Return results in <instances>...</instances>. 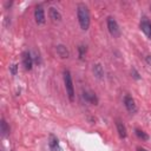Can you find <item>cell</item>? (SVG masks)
Masks as SVG:
<instances>
[{
  "label": "cell",
  "instance_id": "8fae6325",
  "mask_svg": "<svg viewBox=\"0 0 151 151\" xmlns=\"http://www.w3.org/2000/svg\"><path fill=\"white\" fill-rule=\"evenodd\" d=\"M92 71H93V74L96 76V78H98V79L104 78V68L100 64H94L92 67Z\"/></svg>",
  "mask_w": 151,
  "mask_h": 151
},
{
  "label": "cell",
  "instance_id": "8992f818",
  "mask_svg": "<svg viewBox=\"0 0 151 151\" xmlns=\"http://www.w3.org/2000/svg\"><path fill=\"white\" fill-rule=\"evenodd\" d=\"M34 18H35V21H37L38 25L45 24L46 19H45V11H44L42 6L38 5V6L35 7V9H34Z\"/></svg>",
  "mask_w": 151,
  "mask_h": 151
},
{
  "label": "cell",
  "instance_id": "2e32d148",
  "mask_svg": "<svg viewBox=\"0 0 151 151\" xmlns=\"http://www.w3.org/2000/svg\"><path fill=\"white\" fill-rule=\"evenodd\" d=\"M78 50H79V58L81 59L83 55H84V53H85V51H86V47L85 46H79Z\"/></svg>",
  "mask_w": 151,
  "mask_h": 151
},
{
  "label": "cell",
  "instance_id": "30bf717a",
  "mask_svg": "<svg viewBox=\"0 0 151 151\" xmlns=\"http://www.w3.org/2000/svg\"><path fill=\"white\" fill-rule=\"evenodd\" d=\"M55 51H57V54H58L60 58H63V59L68 58V55H70L68 50H67L66 46H64V45H58V46L55 47Z\"/></svg>",
  "mask_w": 151,
  "mask_h": 151
},
{
  "label": "cell",
  "instance_id": "9a60e30c",
  "mask_svg": "<svg viewBox=\"0 0 151 151\" xmlns=\"http://www.w3.org/2000/svg\"><path fill=\"white\" fill-rule=\"evenodd\" d=\"M134 132H136V136H137L138 138H140V139H143V140H147V139H149V136H147L144 131H142V130H139V129H136Z\"/></svg>",
  "mask_w": 151,
  "mask_h": 151
},
{
  "label": "cell",
  "instance_id": "9c48e42d",
  "mask_svg": "<svg viewBox=\"0 0 151 151\" xmlns=\"http://www.w3.org/2000/svg\"><path fill=\"white\" fill-rule=\"evenodd\" d=\"M48 146L52 151H61L60 146H59V140L54 134H50L48 137Z\"/></svg>",
  "mask_w": 151,
  "mask_h": 151
},
{
  "label": "cell",
  "instance_id": "3957f363",
  "mask_svg": "<svg viewBox=\"0 0 151 151\" xmlns=\"http://www.w3.org/2000/svg\"><path fill=\"white\" fill-rule=\"evenodd\" d=\"M106 22H107V28H109V32L111 33V35H113V37H119V34H120V28H119L118 22L114 20V18L109 17L107 20H106Z\"/></svg>",
  "mask_w": 151,
  "mask_h": 151
},
{
  "label": "cell",
  "instance_id": "5bb4252c",
  "mask_svg": "<svg viewBox=\"0 0 151 151\" xmlns=\"http://www.w3.org/2000/svg\"><path fill=\"white\" fill-rule=\"evenodd\" d=\"M0 132H1V134L4 137L9 133V126L7 125V123L5 122V119H1V122H0Z\"/></svg>",
  "mask_w": 151,
  "mask_h": 151
},
{
  "label": "cell",
  "instance_id": "ac0fdd59",
  "mask_svg": "<svg viewBox=\"0 0 151 151\" xmlns=\"http://www.w3.org/2000/svg\"><path fill=\"white\" fill-rule=\"evenodd\" d=\"M137 151H147V150H145V149H143V147H138Z\"/></svg>",
  "mask_w": 151,
  "mask_h": 151
},
{
  "label": "cell",
  "instance_id": "d6986e66",
  "mask_svg": "<svg viewBox=\"0 0 151 151\" xmlns=\"http://www.w3.org/2000/svg\"><path fill=\"white\" fill-rule=\"evenodd\" d=\"M150 9H151V6H150Z\"/></svg>",
  "mask_w": 151,
  "mask_h": 151
},
{
  "label": "cell",
  "instance_id": "e0dca14e",
  "mask_svg": "<svg viewBox=\"0 0 151 151\" xmlns=\"http://www.w3.org/2000/svg\"><path fill=\"white\" fill-rule=\"evenodd\" d=\"M17 70H18V65H17V64H13V65L11 66V73H12L13 76H15V74H17Z\"/></svg>",
  "mask_w": 151,
  "mask_h": 151
},
{
  "label": "cell",
  "instance_id": "52a82bcc",
  "mask_svg": "<svg viewBox=\"0 0 151 151\" xmlns=\"http://www.w3.org/2000/svg\"><path fill=\"white\" fill-rule=\"evenodd\" d=\"M22 65H24L25 70H27V71L32 70V66H33V57L31 55V53L28 51H25L22 53Z\"/></svg>",
  "mask_w": 151,
  "mask_h": 151
},
{
  "label": "cell",
  "instance_id": "5b68a950",
  "mask_svg": "<svg viewBox=\"0 0 151 151\" xmlns=\"http://www.w3.org/2000/svg\"><path fill=\"white\" fill-rule=\"evenodd\" d=\"M139 26H140V29L143 31V33L151 40V22H150V20L146 17H143L140 19Z\"/></svg>",
  "mask_w": 151,
  "mask_h": 151
},
{
  "label": "cell",
  "instance_id": "4fadbf2b",
  "mask_svg": "<svg viewBox=\"0 0 151 151\" xmlns=\"http://www.w3.org/2000/svg\"><path fill=\"white\" fill-rule=\"evenodd\" d=\"M116 126H117V131H118V133H119V137L120 138H125L126 137V127H125V125L120 122V120H117L116 122Z\"/></svg>",
  "mask_w": 151,
  "mask_h": 151
},
{
  "label": "cell",
  "instance_id": "7a4b0ae2",
  "mask_svg": "<svg viewBox=\"0 0 151 151\" xmlns=\"http://www.w3.org/2000/svg\"><path fill=\"white\" fill-rule=\"evenodd\" d=\"M64 84H65V90H66V94L70 99V101L74 100V86H73V81H72V77L68 70L64 71Z\"/></svg>",
  "mask_w": 151,
  "mask_h": 151
},
{
  "label": "cell",
  "instance_id": "ba28073f",
  "mask_svg": "<svg viewBox=\"0 0 151 151\" xmlns=\"http://www.w3.org/2000/svg\"><path fill=\"white\" fill-rule=\"evenodd\" d=\"M83 98H84L85 101L88 103V104H93V105H97V104H98V97H97L93 92L84 91V92H83Z\"/></svg>",
  "mask_w": 151,
  "mask_h": 151
},
{
  "label": "cell",
  "instance_id": "277c9868",
  "mask_svg": "<svg viewBox=\"0 0 151 151\" xmlns=\"http://www.w3.org/2000/svg\"><path fill=\"white\" fill-rule=\"evenodd\" d=\"M124 105L126 107V110L130 112V113H136L137 112V105H136V101L134 99L130 96V94H126L124 97Z\"/></svg>",
  "mask_w": 151,
  "mask_h": 151
},
{
  "label": "cell",
  "instance_id": "7c38bea8",
  "mask_svg": "<svg viewBox=\"0 0 151 151\" xmlns=\"http://www.w3.org/2000/svg\"><path fill=\"white\" fill-rule=\"evenodd\" d=\"M48 14H50V18L53 20V21H60L61 20V14L60 12L54 8V7H50L48 8Z\"/></svg>",
  "mask_w": 151,
  "mask_h": 151
},
{
  "label": "cell",
  "instance_id": "6da1fadb",
  "mask_svg": "<svg viewBox=\"0 0 151 151\" xmlns=\"http://www.w3.org/2000/svg\"><path fill=\"white\" fill-rule=\"evenodd\" d=\"M77 17H78V21L81 29L87 31L90 27V12L86 5L79 4L77 6Z\"/></svg>",
  "mask_w": 151,
  "mask_h": 151
}]
</instances>
